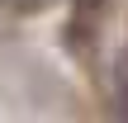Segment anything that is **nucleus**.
Wrapping results in <instances>:
<instances>
[{
  "label": "nucleus",
  "mask_w": 128,
  "mask_h": 123,
  "mask_svg": "<svg viewBox=\"0 0 128 123\" xmlns=\"http://www.w3.org/2000/svg\"><path fill=\"white\" fill-rule=\"evenodd\" d=\"M109 114L128 123V47L114 57V66H109Z\"/></svg>",
  "instance_id": "f257e3e1"
}]
</instances>
